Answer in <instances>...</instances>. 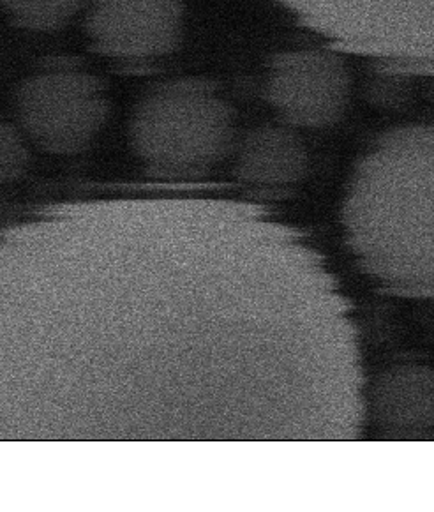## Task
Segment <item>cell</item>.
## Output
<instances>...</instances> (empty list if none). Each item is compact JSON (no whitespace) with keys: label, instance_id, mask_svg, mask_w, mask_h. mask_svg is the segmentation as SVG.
<instances>
[{"label":"cell","instance_id":"6da1fadb","mask_svg":"<svg viewBox=\"0 0 434 512\" xmlns=\"http://www.w3.org/2000/svg\"><path fill=\"white\" fill-rule=\"evenodd\" d=\"M352 302L260 205H62L0 235V442H346Z\"/></svg>","mask_w":434,"mask_h":512},{"label":"cell","instance_id":"7a4b0ae2","mask_svg":"<svg viewBox=\"0 0 434 512\" xmlns=\"http://www.w3.org/2000/svg\"><path fill=\"white\" fill-rule=\"evenodd\" d=\"M343 225L373 278L434 297V124L390 129L371 145L346 189Z\"/></svg>","mask_w":434,"mask_h":512},{"label":"cell","instance_id":"3957f363","mask_svg":"<svg viewBox=\"0 0 434 512\" xmlns=\"http://www.w3.org/2000/svg\"><path fill=\"white\" fill-rule=\"evenodd\" d=\"M136 158L161 177L207 174L233 154L237 117L214 85L180 78L150 89L129 115Z\"/></svg>","mask_w":434,"mask_h":512},{"label":"cell","instance_id":"277c9868","mask_svg":"<svg viewBox=\"0 0 434 512\" xmlns=\"http://www.w3.org/2000/svg\"><path fill=\"white\" fill-rule=\"evenodd\" d=\"M332 43L401 64H434V0H276Z\"/></svg>","mask_w":434,"mask_h":512},{"label":"cell","instance_id":"5b68a950","mask_svg":"<svg viewBox=\"0 0 434 512\" xmlns=\"http://www.w3.org/2000/svg\"><path fill=\"white\" fill-rule=\"evenodd\" d=\"M15 113L30 144L53 156H76L105 131L112 99L105 82L89 71L46 69L18 85Z\"/></svg>","mask_w":434,"mask_h":512},{"label":"cell","instance_id":"8992f818","mask_svg":"<svg viewBox=\"0 0 434 512\" xmlns=\"http://www.w3.org/2000/svg\"><path fill=\"white\" fill-rule=\"evenodd\" d=\"M350 66L337 48L279 53L263 80L265 99L295 129H325L345 117L352 101Z\"/></svg>","mask_w":434,"mask_h":512},{"label":"cell","instance_id":"52a82bcc","mask_svg":"<svg viewBox=\"0 0 434 512\" xmlns=\"http://www.w3.org/2000/svg\"><path fill=\"white\" fill-rule=\"evenodd\" d=\"M83 25L96 52L122 62H152L179 50L186 34L182 0H89Z\"/></svg>","mask_w":434,"mask_h":512},{"label":"cell","instance_id":"ba28073f","mask_svg":"<svg viewBox=\"0 0 434 512\" xmlns=\"http://www.w3.org/2000/svg\"><path fill=\"white\" fill-rule=\"evenodd\" d=\"M309 172V151L297 129L267 124L249 131L233 149V174L247 186H297Z\"/></svg>","mask_w":434,"mask_h":512},{"label":"cell","instance_id":"9c48e42d","mask_svg":"<svg viewBox=\"0 0 434 512\" xmlns=\"http://www.w3.org/2000/svg\"><path fill=\"white\" fill-rule=\"evenodd\" d=\"M367 407L373 421L399 437L434 430V369L394 366L376 378Z\"/></svg>","mask_w":434,"mask_h":512},{"label":"cell","instance_id":"30bf717a","mask_svg":"<svg viewBox=\"0 0 434 512\" xmlns=\"http://www.w3.org/2000/svg\"><path fill=\"white\" fill-rule=\"evenodd\" d=\"M87 4L89 0H0V11L23 31L55 32L85 13Z\"/></svg>","mask_w":434,"mask_h":512},{"label":"cell","instance_id":"8fae6325","mask_svg":"<svg viewBox=\"0 0 434 512\" xmlns=\"http://www.w3.org/2000/svg\"><path fill=\"white\" fill-rule=\"evenodd\" d=\"M30 142L13 122L0 121V186L20 181L30 166Z\"/></svg>","mask_w":434,"mask_h":512}]
</instances>
